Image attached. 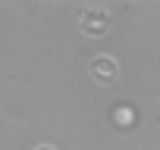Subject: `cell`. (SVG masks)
Masks as SVG:
<instances>
[{
    "instance_id": "obj_1",
    "label": "cell",
    "mask_w": 160,
    "mask_h": 150,
    "mask_svg": "<svg viewBox=\"0 0 160 150\" xmlns=\"http://www.w3.org/2000/svg\"><path fill=\"white\" fill-rule=\"evenodd\" d=\"M110 28H113V16L104 7H88V10H82V16H78V31L85 38H104Z\"/></svg>"
},
{
    "instance_id": "obj_4",
    "label": "cell",
    "mask_w": 160,
    "mask_h": 150,
    "mask_svg": "<svg viewBox=\"0 0 160 150\" xmlns=\"http://www.w3.org/2000/svg\"><path fill=\"white\" fill-rule=\"evenodd\" d=\"M32 150H57V147H53V144H35Z\"/></svg>"
},
{
    "instance_id": "obj_3",
    "label": "cell",
    "mask_w": 160,
    "mask_h": 150,
    "mask_svg": "<svg viewBox=\"0 0 160 150\" xmlns=\"http://www.w3.org/2000/svg\"><path fill=\"white\" fill-rule=\"evenodd\" d=\"M135 119H138V113H135L132 103H116V106L110 110V122H113V128H132Z\"/></svg>"
},
{
    "instance_id": "obj_2",
    "label": "cell",
    "mask_w": 160,
    "mask_h": 150,
    "mask_svg": "<svg viewBox=\"0 0 160 150\" xmlns=\"http://www.w3.org/2000/svg\"><path fill=\"white\" fill-rule=\"evenodd\" d=\"M88 72H91V78L101 85V88H110L119 82V63L110 56V53H98L91 63H88Z\"/></svg>"
}]
</instances>
